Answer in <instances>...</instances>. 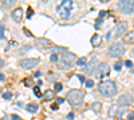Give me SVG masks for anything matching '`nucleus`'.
I'll use <instances>...</instances> for the list:
<instances>
[{"mask_svg": "<svg viewBox=\"0 0 134 120\" xmlns=\"http://www.w3.org/2000/svg\"><path fill=\"white\" fill-rule=\"evenodd\" d=\"M67 119H68V120H73V119H74V113H73V112H70V113L67 115Z\"/></svg>", "mask_w": 134, "mask_h": 120, "instance_id": "obj_36", "label": "nucleus"}, {"mask_svg": "<svg viewBox=\"0 0 134 120\" xmlns=\"http://www.w3.org/2000/svg\"><path fill=\"white\" fill-rule=\"evenodd\" d=\"M125 112H126V108L123 105H111L107 111V115L110 118H115V116H122Z\"/></svg>", "mask_w": 134, "mask_h": 120, "instance_id": "obj_10", "label": "nucleus"}, {"mask_svg": "<svg viewBox=\"0 0 134 120\" xmlns=\"http://www.w3.org/2000/svg\"><path fill=\"white\" fill-rule=\"evenodd\" d=\"M125 67H127V68H132V67H133V63L130 61V60H126V61H125Z\"/></svg>", "mask_w": 134, "mask_h": 120, "instance_id": "obj_32", "label": "nucleus"}, {"mask_svg": "<svg viewBox=\"0 0 134 120\" xmlns=\"http://www.w3.org/2000/svg\"><path fill=\"white\" fill-rule=\"evenodd\" d=\"M11 18L15 20L16 23L22 21V19H23V10H22V8H16V10H13L12 12H11Z\"/></svg>", "mask_w": 134, "mask_h": 120, "instance_id": "obj_13", "label": "nucleus"}, {"mask_svg": "<svg viewBox=\"0 0 134 120\" xmlns=\"http://www.w3.org/2000/svg\"><path fill=\"white\" fill-rule=\"evenodd\" d=\"M34 93H35L36 98H42V92H40V88L39 87H34Z\"/></svg>", "mask_w": 134, "mask_h": 120, "instance_id": "obj_23", "label": "nucleus"}, {"mask_svg": "<svg viewBox=\"0 0 134 120\" xmlns=\"http://www.w3.org/2000/svg\"><path fill=\"white\" fill-rule=\"evenodd\" d=\"M56 103H58V104H62V103H63V99H62V98H58V99H56Z\"/></svg>", "mask_w": 134, "mask_h": 120, "instance_id": "obj_40", "label": "nucleus"}, {"mask_svg": "<svg viewBox=\"0 0 134 120\" xmlns=\"http://www.w3.org/2000/svg\"><path fill=\"white\" fill-rule=\"evenodd\" d=\"M66 48L64 47H58V45H54L52 47V52L54 53H56V52H59V53H66Z\"/></svg>", "mask_w": 134, "mask_h": 120, "instance_id": "obj_19", "label": "nucleus"}, {"mask_svg": "<svg viewBox=\"0 0 134 120\" xmlns=\"http://www.w3.org/2000/svg\"><path fill=\"white\" fill-rule=\"evenodd\" d=\"M30 45H27V47H24V48H22V50H20V53H23V52H24V51H28V50H30Z\"/></svg>", "mask_w": 134, "mask_h": 120, "instance_id": "obj_35", "label": "nucleus"}, {"mask_svg": "<svg viewBox=\"0 0 134 120\" xmlns=\"http://www.w3.org/2000/svg\"><path fill=\"white\" fill-rule=\"evenodd\" d=\"M66 99L71 105H79L83 101V92L81 90H70L67 92Z\"/></svg>", "mask_w": 134, "mask_h": 120, "instance_id": "obj_2", "label": "nucleus"}, {"mask_svg": "<svg viewBox=\"0 0 134 120\" xmlns=\"http://www.w3.org/2000/svg\"><path fill=\"white\" fill-rule=\"evenodd\" d=\"M117 120H125V119H117Z\"/></svg>", "mask_w": 134, "mask_h": 120, "instance_id": "obj_48", "label": "nucleus"}, {"mask_svg": "<svg viewBox=\"0 0 134 120\" xmlns=\"http://www.w3.org/2000/svg\"><path fill=\"white\" fill-rule=\"evenodd\" d=\"M98 67H99V61H98V59L94 58V59H91L90 61L83 67V71H85L86 73H89V75H93V73L97 72Z\"/></svg>", "mask_w": 134, "mask_h": 120, "instance_id": "obj_9", "label": "nucleus"}, {"mask_svg": "<svg viewBox=\"0 0 134 120\" xmlns=\"http://www.w3.org/2000/svg\"><path fill=\"white\" fill-rule=\"evenodd\" d=\"M44 96H46V99H48V100L54 99V96H55V91L54 90H47L44 92Z\"/></svg>", "mask_w": 134, "mask_h": 120, "instance_id": "obj_20", "label": "nucleus"}, {"mask_svg": "<svg viewBox=\"0 0 134 120\" xmlns=\"http://www.w3.org/2000/svg\"><path fill=\"white\" fill-rule=\"evenodd\" d=\"M127 21H121V23H118L117 24V27H115V30L113 31V38L114 39H118V38H121V36H123V33L126 35V31H127Z\"/></svg>", "mask_w": 134, "mask_h": 120, "instance_id": "obj_8", "label": "nucleus"}, {"mask_svg": "<svg viewBox=\"0 0 134 120\" xmlns=\"http://www.w3.org/2000/svg\"><path fill=\"white\" fill-rule=\"evenodd\" d=\"M23 32H24V35H25V36H28V38H32V33H31L30 31L27 30V28H24V30H23Z\"/></svg>", "mask_w": 134, "mask_h": 120, "instance_id": "obj_31", "label": "nucleus"}, {"mask_svg": "<svg viewBox=\"0 0 134 120\" xmlns=\"http://www.w3.org/2000/svg\"><path fill=\"white\" fill-rule=\"evenodd\" d=\"M133 101H134V98L132 95H129V93H125V95H121L118 98V104L119 105H130V104H133Z\"/></svg>", "mask_w": 134, "mask_h": 120, "instance_id": "obj_11", "label": "nucleus"}, {"mask_svg": "<svg viewBox=\"0 0 134 120\" xmlns=\"http://www.w3.org/2000/svg\"><path fill=\"white\" fill-rule=\"evenodd\" d=\"M78 79H79V81H81V83H86V79H85L83 75H78Z\"/></svg>", "mask_w": 134, "mask_h": 120, "instance_id": "obj_33", "label": "nucleus"}, {"mask_svg": "<svg viewBox=\"0 0 134 120\" xmlns=\"http://www.w3.org/2000/svg\"><path fill=\"white\" fill-rule=\"evenodd\" d=\"M94 75H95V78H103V76H107L109 75V65H107L106 63L99 64L98 70H97V72L94 73Z\"/></svg>", "mask_w": 134, "mask_h": 120, "instance_id": "obj_12", "label": "nucleus"}, {"mask_svg": "<svg viewBox=\"0 0 134 120\" xmlns=\"http://www.w3.org/2000/svg\"><path fill=\"white\" fill-rule=\"evenodd\" d=\"M0 80H4V75L3 73H0Z\"/></svg>", "mask_w": 134, "mask_h": 120, "instance_id": "obj_46", "label": "nucleus"}, {"mask_svg": "<svg viewBox=\"0 0 134 120\" xmlns=\"http://www.w3.org/2000/svg\"><path fill=\"white\" fill-rule=\"evenodd\" d=\"M11 98H12V93H11V92H4V93H3V99H4V100H10Z\"/></svg>", "mask_w": 134, "mask_h": 120, "instance_id": "obj_28", "label": "nucleus"}, {"mask_svg": "<svg viewBox=\"0 0 134 120\" xmlns=\"http://www.w3.org/2000/svg\"><path fill=\"white\" fill-rule=\"evenodd\" d=\"M71 5H73V1H70V0H64V1H62L61 4L58 5L56 11H58L59 18H61V19H63V20H67L68 18H70Z\"/></svg>", "mask_w": 134, "mask_h": 120, "instance_id": "obj_4", "label": "nucleus"}, {"mask_svg": "<svg viewBox=\"0 0 134 120\" xmlns=\"http://www.w3.org/2000/svg\"><path fill=\"white\" fill-rule=\"evenodd\" d=\"M34 76H35V78H39V76H40V72H36Z\"/></svg>", "mask_w": 134, "mask_h": 120, "instance_id": "obj_45", "label": "nucleus"}, {"mask_svg": "<svg viewBox=\"0 0 134 120\" xmlns=\"http://www.w3.org/2000/svg\"><path fill=\"white\" fill-rule=\"evenodd\" d=\"M31 16H32V10L30 8V10H28V18H31Z\"/></svg>", "mask_w": 134, "mask_h": 120, "instance_id": "obj_43", "label": "nucleus"}, {"mask_svg": "<svg viewBox=\"0 0 134 120\" xmlns=\"http://www.w3.org/2000/svg\"><path fill=\"white\" fill-rule=\"evenodd\" d=\"M54 91H58V92H61L62 90H63V85L61 84V83H55V85H54Z\"/></svg>", "mask_w": 134, "mask_h": 120, "instance_id": "obj_25", "label": "nucleus"}, {"mask_svg": "<svg viewBox=\"0 0 134 120\" xmlns=\"http://www.w3.org/2000/svg\"><path fill=\"white\" fill-rule=\"evenodd\" d=\"M38 64H39V59H36V58L23 59V60H20V63H19V65H20L23 70H32V68Z\"/></svg>", "mask_w": 134, "mask_h": 120, "instance_id": "obj_7", "label": "nucleus"}, {"mask_svg": "<svg viewBox=\"0 0 134 120\" xmlns=\"http://www.w3.org/2000/svg\"><path fill=\"white\" fill-rule=\"evenodd\" d=\"M133 93H134V90H133Z\"/></svg>", "mask_w": 134, "mask_h": 120, "instance_id": "obj_49", "label": "nucleus"}, {"mask_svg": "<svg viewBox=\"0 0 134 120\" xmlns=\"http://www.w3.org/2000/svg\"><path fill=\"white\" fill-rule=\"evenodd\" d=\"M38 104H35V103H30V104H27V107H25V110L28 111L30 113H35L38 112Z\"/></svg>", "mask_w": 134, "mask_h": 120, "instance_id": "obj_17", "label": "nucleus"}, {"mask_svg": "<svg viewBox=\"0 0 134 120\" xmlns=\"http://www.w3.org/2000/svg\"><path fill=\"white\" fill-rule=\"evenodd\" d=\"M105 15H106V12H105V11H102V12H99V19H102V18H103Z\"/></svg>", "mask_w": 134, "mask_h": 120, "instance_id": "obj_38", "label": "nucleus"}, {"mask_svg": "<svg viewBox=\"0 0 134 120\" xmlns=\"http://www.w3.org/2000/svg\"><path fill=\"white\" fill-rule=\"evenodd\" d=\"M126 52V48L122 43H113L110 44V47L107 48V53H109L110 58H121L122 55H125Z\"/></svg>", "mask_w": 134, "mask_h": 120, "instance_id": "obj_3", "label": "nucleus"}, {"mask_svg": "<svg viewBox=\"0 0 134 120\" xmlns=\"http://www.w3.org/2000/svg\"><path fill=\"white\" fill-rule=\"evenodd\" d=\"M132 55L134 56V48H133V50H132Z\"/></svg>", "mask_w": 134, "mask_h": 120, "instance_id": "obj_47", "label": "nucleus"}, {"mask_svg": "<svg viewBox=\"0 0 134 120\" xmlns=\"http://www.w3.org/2000/svg\"><path fill=\"white\" fill-rule=\"evenodd\" d=\"M123 41L125 43H129V44H133V43H134V31L126 32V35L123 36Z\"/></svg>", "mask_w": 134, "mask_h": 120, "instance_id": "obj_16", "label": "nucleus"}, {"mask_svg": "<svg viewBox=\"0 0 134 120\" xmlns=\"http://www.w3.org/2000/svg\"><path fill=\"white\" fill-rule=\"evenodd\" d=\"M1 5L4 8H11V7H13L15 5V0H8V1H3L1 3Z\"/></svg>", "mask_w": 134, "mask_h": 120, "instance_id": "obj_21", "label": "nucleus"}, {"mask_svg": "<svg viewBox=\"0 0 134 120\" xmlns=\"http://www.w3.org/2000/svg\"><path fill=\"white\" fill-rule=\"evenodd\" d=\"M91 110H93L95 113H99L101 110H102V103H99V101L93 103V104H91Z\"/></svg>", "mask_w": 134, "mask_h": 120, "instance_id": "obj_18", "label": "nucleus"}, {"mask_svg": "<svg viewBox=\"0 0 134 120\" xmlns=\"http://www.w3.org/2000/svg\"><path fill=\"white\" fill-rule=\"evenodd\" d=\"M12 120H22L18 115H12Z\"/></svg>", "mask_w": 134, "mask_h": 120, "instance_id": "obj_39", "label": "nucleus"}, {"mask_svg": "<svg viewBox=\"0 0 134 120\" xmlns=\"http://www.w3.org/2000/svg\"><path fill=\"white\" fill-rule=\"evenodd\" d=\"M3 65H4V61H3V59L0 58V68H3Z\"/></svg>", "mask_w": 134, "mask_h": 120, "instance_id": "obj_44", "label": "nucleus"}, {"mask_svg": "<svg viewBox=\"0 0 134 120\" xmlns=\"http://www.w3.org/2000/svg\"><path fill=\"white\" fill-rule=\"evenodd\" d=\"M4 31H5L4 25H1V24H0V40H3V39H4Z\"/></svg>", "mask_w": 134, "mask_h": 120, "instance_id": "obj_27", "label": "nucleus"}, {"mask_svg": "<svg viewBox=\"0 0 134 120\" xmlns=\"http://www.w3.org/2000/svg\"><path fill=\"white\" fill-rule=\"evenodd\" d=\"M3 120H12V115H5Z\"/></svg>", "mask_w": 134, "mask_h": 120, "instance_id": "obj_37", "label": "nucleus"}, {"mask_svg": "<svg viewBox=\"0 0 134 120\" xmlns=\"http://www.w3.org/2000/svg\"><path fill=\"white\" fill-rule=\"evenodd\" d=\"M24 84L25 85H32V78H28L24 80Z\"/></svg>", "mask_w": 134, "mask_h": 120, "instance_id": "obj_30", "label": "nucleus"}, {"mask_svg": "<svg viewBox=\"0 0 134 120\" xmlns=\"http://www.w3.org/2000/svg\"><path fill=\"white\" fill-rule=\"evenodd\" d=\"M101 43H102V38L98 33L93 35V38H91V45H93V47H98V45H101Z\"/></svg>", "mask_w": 134, "mask_h": 120, "instance_id": "obj_15", "label": "nucleus"}, {"mask_svg": "<svg viewBox=\"0 0 134 120\" xmlns=\"http://www.w3.org/2000/svg\"><path fill=\"white\" fill-rule=\"evenodd\" d=\"M117 8L123 15H130L134 12V0H121L117 3Z\"/></svg>", "mask_w": 134, "mask_h": 120, "instance_id": "obj_5", "label": "nucleus"}, {"mask_svg": "<svg viewBox=\"0 0 134 120\" xmlns=\"http://www.w3.org/2000/svg\"><path fill=\"white\" fill-rule=\"evenodd\" d=\"M58 59H59L58 53H52V55L50 56V60H51L52 63H56V61H58Z\"/></svg>", "mask_w": 134, "mask_h": 120, "instance_id": "obj_26", "label": "nucleus"}, {"mask_svg": "<svg viewBox=\"0 0 134 120\" xmlns=\"http://www.w3.org/2000/svg\"><path fill=\"white\" fill-rule=\"evenodd\" d=\"M51 108H52L54 111H56V110H58V104H52V105H51Z\"/></svg>", "mask_w": 134, "mask_h": 120, "instance_id": "obj_41", "label": "nucleus"}, {"mask_svg": "<svg viewBox=\"0 0 134 120\" xmlns=\"http://www.w3.org/2000/svg\"><path fill=\"white\" fill-rule=\"evenodd\" d=\"M121 68H122V63L121 61H117L115 64H114V70L115 71H121Z\"/></svg>", "mask_w": 134, "mask_h": 120, "instance_id": "obj_29", "label": "nucleus"}, {"mask_svg": "<svg viewBox=\"0 0 134 120\" xmlns=\"http://www.w3.org/2000/svg\"><path fill=\"white\" fill-rule=\"evenodd\" d=\"M85 84H86V87H87V88H93V87H94V80H91V79H86V83H85Z\"/></svg>", "mask_w": 134, "mask_h": 120, "instance_id": "obj_24", "label": "nucleus"}, {"mask_svg": "<svg viewBox=\"0 0 134 120\" xmlns=\"http://www.w3.org/2000/svg\"><path fill=\"white\" fill-rule=\"evenodd\" d=\"M75 61H76V56L74 55V53H71V52L63 53L62 58H61V63H62V65H63L64 68H71L74 64H75Z\"/></svg>", "mask_w": 134, "mask_h": 120, "instance_id": "obj_6", "label": "nucleus"}, {"mask_svg": "<svg viewBox=\"0 0 134 120\" xmlns=\"http://www.w3.org/2000/svg\"><path fill=\"white\" fill-rule=\"evenodd\" d=\"M101 23H102V19L98 18V19L95 20V27H99V25H101Z\"/></svg>", "mask_w": 134, "mask_h": 120, "instance_id": "obj_34", "label": "nucleus"}, {"mask_svg": "<svg viewBox=\"0 0 134 120\" xmlns=\"http://www.w3.org/2000/svg\"><path fill=\"white\" fill-rule=\"evenodd\" d=\"M76 64H78L79 67H85V65L87 64V59L86 58H79L76 60Z\"/></svg>", "mask_w": 134, "mask_h": 120, "instance_id": "obj_22", "label": "nucleus"}, {"mask_svg": "<svg viewBox=\"0 0 134 120\" xmlns=\"http://www.w3.org/2000/svg\"><path fill=\"white\" fill-rule=\"evenodd\" d=\"M50 40L44 39V38H39L36 39V47H39L40 50H47L48 47H50Z\"/></svg>", "mask_w": 134, "mask_h": 120, "instance_id": "obj_14", "label": "nucleus"}, {"mask_svg": "<svg viewBox=\"0 0 134 120\" xmlns=\"http://www.w3.org/2000/svg\"><path fill=\"white\" fill-rule=\"evenodd\" d=\"M99 93L105 98H113V96L117 95V84L113 81V80H105L101 84L98 85Z\"/></svg>", "mask_w": 134, "mask_h": 120, "instance_id": "obj_1", "label": "nucleus"}, {"mask_svg": "<svg viewBox=\"0 0 134 120\" xmlns=\"http://www.w3.org/2000/svg\"><path fill=\"white\" fill-rule=\"evenodd\" d=\"M111 33H113L111 31H110V32H107V35H106V39H107V40H109L110 38H111Z\"/></svg>", "mask_w": 134, "mask_h": 120, "instance_id": "obj_42", "label": "nucleus"}]
</instances>
